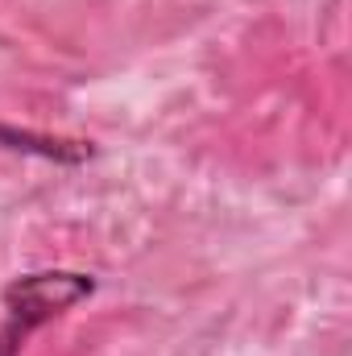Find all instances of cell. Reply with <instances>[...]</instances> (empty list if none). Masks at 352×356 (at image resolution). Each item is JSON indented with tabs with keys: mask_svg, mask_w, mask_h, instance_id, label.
<instances>
[{
	"mask_svg": "<svg viewBox=\"0 0 352 356\" xmlns=\"http://www.w3.org/2000/svg\"><path fill=\"white\" fill-rule=\"evenodd\" d=\"M95 290L91 273H71V269H42L25 273L4 286V323H0V356H21L25 340L54 323L63 311L83 302Z\"/></svg>",
	"mask_w": 352,
	"mask_h": 356,
	"instance_id": "obj_1",
	"label": "cell"
},
{
	"mask_svg": "<svg viewBox=\"0 0 352 356\" xmlns=\"http://www.w3.org/2000/svg\"><path fill=\"white\" fill-rule=\"evenodd\" d=\"M0 145L4 149H33V154H42V158H54V162H83L91 149L83 141H50V137H29V133H21V129H8V124H0Z\"/></svg>",
	"mask_w": 352,
	"mask_h": 356,
	"instance_id": "obj_2",
	"label": "cell"
}]
</instances>
